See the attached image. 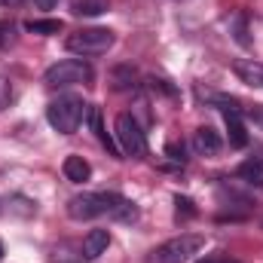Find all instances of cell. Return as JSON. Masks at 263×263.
<instances>
[{"label": "cell", "instance_id": "6da1fadb", "mask_svg": "<svg viewBox=\"0 0 263 263\" xmlns=\"http://www.w3.org/2000/svg\"><path fill=\"white\" fill-rule=\"evenodd\" d=\"M67 217L73 220H92V217H110L120 223L138 220V208L120 193H80L67 199Z\"/></svg>", "mask_w": 263, "mask_h": 263}, {"label": "cell", "instance_id": "7a4b0ae2", "mask_svg": "<svg viewBox=\"0 0 263 263\" xmlns=\"http://www.w3.org/2000/svg\"><path fill=\"white\" fill-rule=\"evenodd\" d=\"M86 114H89V104L77 95H62V98L49 101V107H46V120L59 135H73L80 129V123L86 120Z\"/></svg>", "mask_w": 263, "mask_h": 263}, {"label": "cell", "instance_id": "3957f363", "mask_svg": "<svg viewBox=\"0 0 263 263\" xmlns=\"http://www.w3.org/2000/svg\"><path fill=\"white\" fill-rule=\"evenodd\" d=\"M117 43L110 28H80L65 40V49L73 55H104Z\"/></svg>", "mask_w": 263, "mask_h": 263}, {"label": "cell", "instance_id": "277c9868", "mask_svg": "<svg viewBox=\"0 0 263 263\" xmlns=\"http://www.w3.org/2000/svg\"><path fill=\"white\" fill-rule=\"evenodd\" d=\"M95 70L89 62L83 59H65L59 65H52L46 73H43V83L49 89H65V86H83V83H92Z\"/></svg>", "mask_w": 263, "mask_h": 263}, {"label": "cell", "instance_id": "5b68a950", "mask_svg": "<svg viewBox=\"0 0 263 263\" xmlns=\"http://www.w3.org/2000/svg\"><path fill=\"white\" fill-rule=\"evenodd\" d=\"M202 245H205V239L196 236V233H181V236H175V239H168V242H162L156 251H153V263H187L193 254L202 251Z\"/></svg>", "mask_w": 263, "mask_h": 263}, {"label": "cell", "instance_id": "8992f818", "mask_svg": "<svg viewBox=\"0 0 263 263\" xmlns=\"http://www.w3.org/2000/svg\"><path fill=\"white\" fill-rule=\"evenodd\" d=\"M114 129H117V147H120V153L135 156V159L147 153V138H144V129L138 126V120H135L132 114H120Z\"/></svg>", "mask_w": 263, "mask_h": 263}, {"label": "cell", "instance_id": "52a82bcc", "mask_svg": "<svg viewBox=\"0 0 263 263\" xmlns=\"http://www.w3.org/2000/svg\"><path fill=\"white\" fill-rule=\"evenodd\" d=\"M233 73L251 86V89H263V62H254V59H239L233 62Z\"/></svg>", "mask_w": 263, "mask_h": 263}, {"label": "cell", "instance_id": "ba28073f", "mask_svg": "<svg viewBox=\"0 0 263 263\" xmlns=\"http://www.w3.org/2000/svg\"><path fill=\"white\" fill-rule=\"evenodd\" d=\"M220 147H223V141H220V135L211 126H202V129L193 132V150L199 156H217Z\"/></svg>", "mask_w": 263, "mask_h": 263}, {"label": "cell", "instance_id": "9c48e42d", "mask_svg": "<svg viewBox=\"0 0 263 263\" xmlns=\"http://www.w3.org/2000/svg\"><path fill=\"white\" fill-rule=\"evenodd\" d=\"M239 178L251 187H263V147L254 150L242 165H239Z\"/></svg>", "mask_w": 263, "mask_h": 263}, {"label": "cell", "instance_id": "30bf717a", "mask_svg": "<svg viewBox=\"0 0 263 263\" xmlns=\"http://www.w3.org/2000/svg\"><path fill=\"white\" fill-rule=\"evenodd\" d=\"M107 245H110V233L107 230H89L86 239H83V257L95 260V257H101L107 251Z\"/></svg>", "mask_w": 263, "mask_h": 263}, {"label": "cell", "instance_id": "8fae6325", "mask_svg": "<svg viewBox=\"0 0 263 263\" xmlns=\"http://www.w3.org/2000/svg\"><path fill=\"white\" fill-rule=\"evenodd\" d=\"M62 172H65L67 181H73V184H83V181L92 178V165H89L83 156H67L65 165H62Z\"/></svg>", "mask_w": 263, "mask_h": 263}, {"label": "cell", "instance_id": "7c38bea8", "mask_svg": "<svg viewBox=\"0 0 263 263\" xmlns=\"http://www.w3.org/2000/svg\"><path fill=\"white\" fill-rule=\"evenodd\" d=\"M86 120H89V126H92V132L98 135V141H101V144H104V147H107V150H110V153L117 156V159H120V147H117V144L110 141V135L104 132V123H101V107H89Z\"/></svg>", "mask_w": 263, "mask_h": 263}, {"label": "cell", "instance_id": "4fadbf2b", "mask_svg": "<svg viewBox=\"0 0 263 263\" xmlns=\"http://www.w3.org/2000/svg\"><path fill=\"white\" fill-rule=\"evenodd\" d=\"M62 28H65L62 18H31V22H25V31L40 34V37H52V34H59Z\"/></svg>", "mask_w": 263, "mask_h": 263}, {"label": "cell", "instance_id": "5bb4252c", "mask_svg": "<svg viewBox=\"0 0 263 263\" xmlns=\"http://www.w3.org/2000/svg\"><path fill=\"white\" fill-rule=\"evenodd\" d=\"M227 120V132H230V144L233 147H248V132H245V123H242V117H223Z\"/></svg>", "mask_w": 263, "mask_h": 263}, {"label": "cell", "instance_id": "9a60e30c", "mask_svg": "<svg viewBox=\"0 0 263 263\" xmlns=\"http://www.w3.org/2000/svg\"><path fill=\"white\" fill-rule=\"evenodd\" d=\"M107 6H110V0H73V15H101V12H107Z\"/></svg>", "mask_w": 263, "mask_h": 263}, {"label": "cell", "instance_id": "2e32d148", "mask_svg": "<svg viewBox=\"0 0 263 263\" xmlns=\"http://www.w3.org/2000/svg\"><path fill=\"white\" fill-rule=\"evenodd\" d=\"M135 80H138V73H135L129 65L114 70V89H120V92H123V89H135Z\"/></svg>", "mask_w": 263, "mask_h": 263}, {"label": "cell", "instance_id": "e0dca14e", "mask_svg": "<svg viewBox=\"0 0 263 263\" xmlns=\"http://www.w3.org/2000/svg\"><path fill=\"white\" fill-rule=\"evenodd\" d=\"M175 205H178V220H190V217L199 214L193 199H187V196H175Z\"/></svg>", "mask_w": 263, "mask_h": 263}, {"label": "cell", "instance_id": "ac0fdd59", "mask_svg": "<svg viewBox=\"0 0 263 263\" xmlns=\"http://www.w3.org/2000/svg\"><path fill=\"white\" fill-rule=\"evenodd\" d=\"M150 89H153V92H162V95H168V98H175V95H178V89H175L168 80H162V77H159V80L153 77V80H150Z\"/></svg>", "mask_w": 263, "mask_h": 263}, {"label": "cell", "instance_id": "d6986e66", "mask_svg": "<svg viewBox=\"0 0 263 263\" xmlns=\"http://www.w3.org/2000/svg\"><path fill=\"white\" fill-rule=\"evenodd\" d=\"M165 156H168V159H175V162H181V165L187 162V156H184V144H175V141L165 147Z\"/></svg>", "mask_w": 263, "mask_h": 263}, {"label": "cell", "instance_id": "ffe728a7", "mask_svg": "<svg viewBox=\"0 0 263 263\" xmlns=\"http://www.w3.org/2000/svg\"><path fill=\"white\" fill-rule=\"evenodd\" d=\"M9 101H12V89H9V83H6V80H0V110H3V107H9Z\"/></svg>", "mask_w": 263, "mask_h": 263}, {"label": "cell", "instance_id": "44dd1931", "mask_svg": "<svg viewBox=\"0 0 263 263\" xmlns=\"http://www.w3.org/2000/svg\"><path fill=\"white\" fill-rule=\"evenodd\" d=\"M12 40V25H6V22H0V46H6Z\"/></svg>", "mask_w": 263, "mask_h": 263}, {"label": "cell", "instance_id": "7402d4cb", "mask_svg": "<svg viewBox=\"0 0 263 263\" xmlns=\"http://www.w3.org/2000/svg\"><path fill=\"white\" fill-rule=\"evenodd\" d=\"M196 263H236V260H230V257H223V254H208V257H202V260Z\"/></svg>", "mask_w": 263, "mask_h": 263}, {"label": "cell", "instance_id": "603a6c76", "mask_svg": "<svg viewBox=\"0 0 263 263\" xmlns=\"http://www.w3.org/2000/svg\"><path fill=\"white\" fill-rule=\"evenodd\" d=\"M18 3H28V0H0V6H18Z\"/></svg>", "mask_w": 263, "mask_h": 263}, {"label": "cell", "instance_id": "cb8c5ba5", "mask_svg": "<svg viewBox=\"0 0 263 263\" xmlns=\"http://www.w3.org/2000/svg\"><path fill=\"white\" fill-rule=\"evenodd\" d=\"M37 3H40V6H43V9H46V6H52V3H55V0H37Z\"/></svg>", "mask_w": 263, "mask_h": 263}, {"label": "cell", "instance_id": "d4e9b609", "mask_svg": "<svg viewBox=\"0 0 263 263\" xmlns=\"http://www.w3.org/2000/svg\"><path fill=\"white\" fill-rule=\"evenodd\" d=\"M0 260H3V242H0Z\"/></svg>", "mask_w": 263, "mask_h": 263}, {"label": "cell", "instance_id": "484cf974", "mask_svg": "<svg viewBox=\"0 0 263 263\" xmlns=\"http://www.w3.org/2000/svg\"><path fill=\"white\" fill-rule=\"evenodd\" d=\"M260 227H263V217H260Z\"/></svg>", "mask_w": 263, "mask_h": 263}]
</instances>
